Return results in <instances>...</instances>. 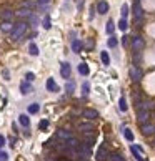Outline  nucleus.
<instances>
[{
  "instance_id": "21",
  "label": "nucleus",
  "mask_w": 155,
  "mask_h": 161,
  "mask_svg": "<svg viewBox=\"0 0 155 161\" xmlns=\"http://www.w3.org/2000/svg\"><path fill=\"white\" fill-rule=\"evenodd\" d=\"M13 27H15V25H12V22H3L0 29H2V32H12Z\"/></svg>"
},
{
  "instance_id": "20",
  "label": "nucleus",
  "mask_w": 155,
  "mask_h": 161,
  "mask_svg": "<svg viewBox=\"0 0 155 161\" xmlns=\"http://www.w3.org/2000/svg\"><path fill=\"white\" fill-rule=\"evenodd\" d=\"M20 92H22V95H27V93L32 92V86L27 82H22V85H20Z\"/></svg>"
},
{
  "instance_id": "37",
  "label": "nucleus",
  "mask_w": 155,
  "mask_h": 161,
  "mask_svg": "<svg viewBox=\"0 0 155 161\" xmlns=\"http://www.w3.org/2000/svg\"><path fill=\"white\" fill-rule=\"evenodd\" d=\"M0 161H9V155L3 151H0Z\"/></svg>"
},
{
  "instance_id": "23",
  "label": "nucleus",
  "mask_w": 155,
  "mask_h": 161,
  "mask_svg": "<svg viewBox=\"0 0 155 161\" xmlns=\"http://www.w3.org/2000/svg\"><path fill=\"white\" fill-rule=\"evenodd\" d=\"M127 101H125V98L124 96H120V100H118V110L120 111H127Z\"/></svg>"
},
{
  "instance_id": "30",
  "label": "nucleus",
  "mask_w": 155,
  "mask_h": 161,
  "mask_svg": "<svg viewBox=\"0 0 155 161\" xmlns=\"http://www.w3.org/2000/svg\"><path fill=\"white\" fill-rule=\"evenodd\" d=\"M118 29H120L122 32H125V30L129 29V23H127V20H125V18H122L120 22H118Z\"/></svg>"
},
{
  "instance_id": "40",
  "label": "nucleus",
  "mask_w": 155,
  "mask_h": 161,
  "mask_svg": "<svg viewBox=\"0 0 155 161\" xmlns=\"http://www.w3.org/2000/svg\"><path fill=\"white\" fill-rule=\"evenodd\" d=\"M2 146H5V138L0 135V148H2Z\"/></svg>"
},
{
  "instance_id": "9",
  "label": "nucleus",
  "mask_w": 155,
  "mask_h": 161,
  "mask_svg": "<svg viewBox=\"0 0 155 161\" xmlns=\"http://www.w3.org/2000/svg\"><path fill=\"white\" fill-rule=\"evenodd\" d=\"M57 138L63 139V141H69V139L72 138V133L67 131V129H58V131H57Z\"/></svg>"
},
{
  "instance_id": "41",
  "label": "nucleus",
  "mask_w": 155,
  "mask_h": 161,
  "mask_svg": "<svg viewBox=\"0 0 155 161\" xmlns=\"http://www.w3.org/2000/svg\"><path fill=\"white\" fill-rule=\"evenodd\" d=\"M60 161H69V159H60Z\"/></svg>"
},
{
  "instance_id": "10",
  "label": "nucleus",
  "mask_w": 155,
  "mask_h": 161,
  "mask_svg": "<svg viewBox=\"0 0 155 161\" xmlns=\"http://www.w3.org/2000/svg\"><path fill=\"white\" fill-rule=\"evenodd\" d=\"M60 73H62V76L63 78H70V65L67 63V62H63L62 63V68H60Z\"/></svg>"
},
{
  "instance_id": "14",
  "label": "nucleus",
  "mask_w": 155,
  "mask_h": 161,
  "mask_svg": "<svg viewBox=\"0 0 155 161\" xmlns=\"http://www.w3.org/2000/svg\"><path fill=\"white\" fill-rule=\"evenodd\" d=\"M47 90H48V92H58V85L54 82V78H48L47 80Z\"/></svg>"
},
{
  "instance_id": "5",
  "label": "nucleus",
  "mask_w": 155,
  "mask_h": 161,
  "mask_svg": "<svg viewBox=\"0 0 155 161\" xmlns=\"http://www.w3.org/2000/svg\"><path fill=\"white\" fill-rule=\"evenodd\" d=\"M143 45H145V42L142 40L140 37H135L132 40V48H133V52H140L143 48Z\"/></svg>"
},
{
  "instance_id": "4",
  "label": "nucleus",
  "mask_w": 155,
  "mask_h": 161,
  "mask_svg": "<svg viewBox=\"0 0 155 161\" xmlns=\"http://www.w3.org/2000/svg\"><path fill=\"white\" fill-rule=\"evenodd\" d=\"M130 78H132V82H140L142 80V70L139 66H132L130 68Z\"/></svg>"
},
{
  "instance_id": "35",
  "label": "nucleus",
  "mask_w": 155,
  "mask_h": 161,
  "mask_svg": "<svg viewBox=\"0 0 155 161\" xmlns=\"http://www.w3.org/2000/svg\"><path fill=\"white\" fill-rule=\"evenodd\" d=\"M50 17H45V20H44V29L45 30H50Z\"/></svg>"
},
{
  "instance_id": "34",
  "label": "nucleus",
  "mask_w": 155,
  "mask_h": 161,
  "mask_svg": "<svg viewBox=\"0 0 155 161\" xmlns=\"http://www.w3.org/2000/svg\"><path fill=\"white\" fill-rule=\"evenodd\" d=\"M89 90H90V85L85 82V83L82 85V93H83V96H87V95H89Z\"/></svg>"
},
{
  "instance_id": "2",
  "label": "nucleus",
  "mask_w": 155,
  "mask_h": 161,
  "mask_svg": "<svg viewBox=\"0 0 155 161\" xmlns=\"http://www.w3.org/2000/svg\"><path fill=\"white\" fill-rule=\"evenodd\" d=\"M133 17H135V22H142L143 18V10L140 5V0H133Z\"/></svg>"
},
{
  "instance_id": "25",
  "label": "nucleus",
  "mask_w": 155,
  "mask_h": 161,
  "mask_svg": "<svg viewBox=\"0 0 155 161\" xmlns=\"http://www.w3.org/2000/svg\"><path fill=\"white\" fill-rule=\"evenodd\" d=\"M29 52H30L32 57H37V55H38V48H37V45H35V43H30V45H29Z\"/></svg>"
},
{
  "instance_id": "19",
  "label": "nucleus",
  "mask_w": 155,
  "mask_h": 161,
  "mask_svg": "<svg viewBox=\"0 0 155 161\" xmlns=\"http://www.w3.org/2000/svg\"><path fill=\"white\" fill-rule=\"evenodd\" d=\"M79 73H80V75H83V76H87V75L90 73L89 65H87V63H80V65H79Z\"/></svg>"
},
{
  "instance_id": "28",
  "label": "nucleus",
  "mask_w": 155,
  "mask_h": 161,
  "mask_svg": "<svg viewBox=\"0 0 155 161\" xmlns=\"http://www.w3.org/2000/svg\"><path fill=\"white\" fill-rule=\"evenodd\" d=\"M72 48H73V52H75V53H79V52H80V48H82V43H80L79 40H73Z\"/></svg>"
},
{
  "instance_id": "33",
  "label": "nucleus",
  "mask_w": 155,
  "mask_h": 161,
  "mask_svg": "<svg viewBox=\"0 0 155 161\" xmlns=\"http://www.w3.org/2000/svg\"><path fill=\"white\" fill-rule=\"evenodd\" d=\"M122 18H127V15H129V5H127V3H124V5H122Z\"/></svg>"
},
{
  "instance_id": "1",
  "label": "nucleus",
  "mask_w": 155,
  "mask_h": 161,
  "mask_svg": "<svg viewBox=\"0 0 155 161\" xmlns=\"http://www.w3.org/2000/svg\"><path fill=\"white\" fill-rule=\"evenodd\" d=\"M25 32H27V23L25 22L15 23V27H13V30H12V38H13V40H20L22 35Z\"/></svg>"
},
{
  "instance_id": "13",
  "label": "nucleus",
  "mask_w": 155,
  "mask_h": 161,
  "mask_svg": "<svg viewBox=\"0 0 155 161\" xmlns=\"http://www.w3.org/2000/svg\"><path fill=\"white\" fill-rule=\"evenodd\" d=\"M15 15H17V17H20V18H25V17H27V18H29V17L32 15V12H30L29 8H25V7H22V8H20L19 12L15 13Z\"/></svg>"
},
{
  "instance_id": "7",
  "label": "nucleus",
  "mask_w": 155,
  "mask_h": 161,
  "mask_svg": "<svg viewBox=\"0 0 155 161\" xmlns=\"http://www.w3.org/2000/svg\"><path fill=\"white\" fill-rule=\"evenodd\" d=\"M107 156H108L107 146L102 145L100 148H98V151H97V161H105V159H107Z\"/></svg>"
},
{
  "instance_id": "39",
  "label": "nucleus",
  "mask_w": 155,
  "mask_h": 161,
  "mask_svg": "<svg viewBox=\"0 0 155 161\" xmlns=\"http://www.w3.org/2000/svg\"><path fill=\"white\" fill-rule=\"evenodd\" d=\"M47 126H48V121H47V120H44V121L40 123V128H42V129H45Z\"/></svg>"
},
{
  "instance_id": "26",
  "label": "nucleus",
  "mask_w": 155,
  "mask_h": 161,
  "mask_svg": "<svg viewBox=\"0 0 155 161\" xmlns=\"http://www.w3.org/2000/svg\"><path fill=\"white\" fill-rule=\"evenodd\" d=\"M65 90H67V93H73V90H75V83H73L72 80H69L67 85H65Z\"/></svg>"
},
{
  "instance_id": "22",
  "label": "nucleus",
  "mask_w": 155,
  "mask_h": 161,
  "mask_svg": "<svg viewBox=\"0 0 155 161\" xmlns=\"http://www.w3.org/2000/svg\"><path fill=\"white\" fill-rule=\"evenodd\" d=\"M114 30H115V23L112 22V20H108V22H107V27H105V32H107L108 35H112V33H114Z\"/></svg>"
},
{
  "instance_id": "24",
  "label": "nucleus",
  "mask_w": 155,
  "mask_h": 161,
  "mask_svg": "<svg viewBox=\"0 0 155 161\" xmlns=\"http://www.w3.org/2000/svg\"><path fill=\"white\" fill-rule=\"evenodd\" d=\"M100 58H102V63H104V65H110V57H108L107 52H102Z\"/></svg>"
},
{
  "instance_id": "15",
  "label": "nucleus",
  "mask_w": 155,
  "mask_h": 161,
  "mask_svg": "<svg viewBox=\"0 0 155 161\" xmlns=\"http://www.w3.org/2000/svg\"><path fill=\"white\" fill-rule=\"evenodd\" d=\"M142 131H143V135H153L155 133V125H143L142 126Z\"/></svg>"
},
{
  "instance_id": "17",
  "label": "nucleus",
  "mask_w": 155,
  "mask_h": 161,
  "mask_svg": "<svg viewBox=\"0 0 155 161\" xmlns=\"http://www.w3.org/2000/svg\"><path fill=\"white\" fill-rule=\"evenodd\" d=\"M65 145L69 146V148L77 149V148H79V145H80V143H79V139H77V138H73V136H72V138H70L69 141H65Z\"/></svg>"
},
{
  "instance_id": "27",
  "label": "nucleus",
  "mask_w": 155,
  "mask_h": 161,
  "mask_svg": "<svg viewBox=\"0 0 155 161\" xmlns=\"http://www.w3.org/2000/svg\"><path fill=\"white\" fill-rule=\"evenodd\" d=\"M124 135H125V139H129V141H133V133H132V129L125 128V129H124Z\"/></svg>"
},
{
  "instance_id": "32",
  "label": "nucleus",
  "mask_w": 155,
  "mask_h": 161,
  "mask_svg": "<svg viewBox=\"0 0 155 161\" xmlns=\"http://www.w3.org/2000/svg\"><path fill=\"white\" fill-rule=\"evenodd\" d=\"M108 161H125V159H124V156H120V155H110L108 156Z\"/></svg>"
},
{
  "instance_id": "16",
  "label": "nucleus",
  "mask_w": 155,
  "mask_h": 161,
  "mask_svg": "<svg viewBox=\"0 0 155 161\" xmlns=\"http://www.w3.org/2000/svg\"><path fill=\"white\" fill-rule=\"evenodd\" d=\"M83 116L89 120H93V118H98V113L95 110H83Z\"/></svg>"
},
{
  "instance_id": "11",
  "label": "nucleus",
  "mask_w": 155,
  "mask_h": 161,
  "mask_svg": "<svg viewBox=\"0 0 155 161\" xmlns=\"http://www.w3.org/2000/svg\"><path fill=\"white\" fill-rule=\"evenodd\" d=\"M79 128H80V131H83V133H92L93 131V123H80Z\"/></svg>"
},
{
  "instance_id": "36",
  "label": "nucleus",
  "mask_w": 155,
  "mask_h": 161,
  "mask_svg": "<svg viewBox=\"0 0 155 161\" xmlns=\"http://www.w3.org/2000/svg\"><path fill=\"white\" fill-rule=\"evenodd\" d=\"M25 80H27V82H33V80H35V75H33L32 72H29V73L25 75Z\"/></svg>"
},
{
  "instance_id": "6",
  "label": "nucleus",
  "mask_w": 155,
  "mask_h": 161,
  "mask_svg": "<svg viewBox=\"0 0 155 161\" xmlns=\"http://www.w3.org/2000/svg\"><path fill=\"white\" fill-rule=\"evenodd\" d=\"M130 151L133 153V156H135L137 161H143V155H142V148H140V146L132 145V146H130Z\"/></svg>"
},
{
  "instance_id": "3",
  "label": "nucleus",
  "mask_w": 155,
  "mask_h": 161,
  "mask_svg": "<svg viewBox=\"0 0 155 161\" xmlns=\"http://www.w3.org/2000/svg\"><path fill=\"white\" fill-rule=\"evenodd\" d=\"M137 118H139V121H140L142 125H145L147 121H149V118H150V110L139 106V113H137Z\"/></svg>"
},
{
  "instance_id": "38",
  "label": "nucleus",
  "mask_w": 155,
  "mask_h": 161,
  "mask_svg": "<svg viewBox=\"0 0 155 161\" xmlns=\"http://www.w3.org/2000/svg\"><path fill=\"white\" fill-rule=\"evenodd\" d=\"M22 7H25V8H32V7H33V2H32V0H29V2H23Z\"/></svg>"
},
{
  "instance_id": "18",
  "label": "nucleus",
  "mask_w": 155,
  "mask_h": 161,
  "mask_svg": "<svg viewBox=\"0 0 155 161\" xmlns=\"http://www.w3.org/2000/svg\"><path fill=\"white\" fill-rule=\"evenodd\" d=\"M19 123L22 125V126L29 128V125H30V118L27 116V115H20V116H19Z\"/></svg>"
},
{
  "instance_id": "12",
  "label": "nucleus",
  "mask_w": 155,
  "mask_h": 161,
  "mask_svg": "<svg viewBox=\"0 0 155 161\" xmlns=\"http://www.w3.org/2000/svg\"><path fill=\"white\" fill-rule=\"evenodd\" d=\"M2 20L3 22H10V20H13V12L10 8H7V10H3L2 12Z\"/></svg>"
},
{
  "instance_id": "8",
  "label": "nucleus",
  "mask_w": 155,
  "mask_h": 161,
  "mask_svg": "<svg viewBox=\"0 0 155 161\" xmlns=\"http://www.w3.org/2000/svg\"><path fill=\"white\" fill-rule=\"evenodd\" d=\"M97 12L100 13V15H105V13L108 12V3L105 2V0H100V2L97 3Z\"/></svg>"
},
{
  "instance_id": "31",
  "label": "nucleus",
  "mask_w": 155,
  "mask_h": 161,
  "mask_svg": "<svg viewBox=\"0 0 155 161\" xmlns=\"http://www.w3.org/2000/svg\"><path fill=\"white\" fill-rule=\"evenodd\" d=\"M117 43H118V42H117V38H115V37H110V38H108V42H107V45H108L110 48L117 47Z\"/></svg>"
},
{
  "instance_id": "29",
  "label": "nucleus",
  "mask_w": 155,
  "mask_h": 161,
  "mask_svg": "<svg viewBox=\"0 0 155 161\" xmlns=\"http://www.w3.org/2000/svg\"><path fill=\"white\" fill-rule=\"evenodd\" d=\"M38 110H40V105H37V103H32L30 106H29V113H32V115L37 113Z\"/></svg>"
}]
</instances>
